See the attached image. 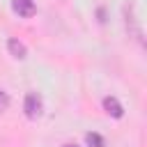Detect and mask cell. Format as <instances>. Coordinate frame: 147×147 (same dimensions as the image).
<instances>
[{
    "instance_id": "6da1fadb",
    "label": "cell",
    "mask_w": 147,
    "mask_h": 147,
    "mask_svg": "<svg viewBox=\"0 0 147 147\" xmlns=\"http://www.w3.org/2000/svg\"><path fill=\"white\" fill-rule=\"evenodd\" d=\"M23 110H25V117H30V119L41 117V113H44V99H41V94L28 92L25 101H23Z\"/></svg>"
},
{
    "instance_id": "7a4b0ae2",
    "label": "cell",
    "mask_w": 147,
    "mask_h": 147,
    "mask_svg": "<svg viewBox=\"0 0 147 147\" xmlns=\"http://www.w3.org/2000/svg\"><path fill=\"white\" fill-rule=\"evenodd\" d=\"M11 9H14L18 16H23V18H30V16H34V11H37L34 0H11Z\"/></svg>"
},
{
    "instance_id": "3957f363",
    "label": "cell",
    "mask_w": 147,
    "mask_h": 147,
    "mask_svg": "<svg viewBox=\"0 0 147 147\" xmlns=\"http://www.w3.org/2000/svg\"><path fill=\"white\" fill-rule=\"evenodd\" d=\"M103 110H106L108 115H113L115 119H119V117L124 115V108H122V103H119L115 96H106V99H103Z\"/></svg>"
},
{
    "instance_id": "277c9868",
    "label": "cell",
    "mask_w": 147,
    "mask_h": 147,
    "mask_svg": "<svg viewBox=\"0 0 147 147\" xmlns=\"http://www.w3.org/2000/svg\"><path fill=\"white\" fill-rule=\"evenodd\" d=\"M126 28L136 34L138 41H142V32H140V28H138V18H136V14H133V5H126Z\"/></svg>"
},
{
    "instance_id": "5b68a950",
    "label": "cell",
    "mask_w": 147,
    "mask_h": 147,
    "mask_svg": "<svg viewBox=\"0 0 147 147\" xmlns=\"http://www.w3.org/2000/svg\"><path fill=\"white\" fill-rule=\"evenodd\" d=\"M7 48H9L11 57H16V60H25V57H28V48H25V44L18 41V39H9V41H7Z\"/></svg>"
},
{
    "instance_id": "8992f818",
    "label": "cell",
    "mask_w": 147,
    "mask_h": 147,
    "mask_svg": "<svg viewBox=\"0 0 147 147\" xmlns=\"http://www.w3.org/2000/svg\"><path fill=\"white\" fill-rule=\"evenodd\" d=\"M85 142H87L90 147H103V138H101L99 133H87V136H85Z\"/></svg>"
},
{
    "instance_id": "52a82bcc",
    "label": "cell",
    "mask_w": 147,
    "mask_h": 147,
    "mask_svg": "<svg viewBox=\"0 0 147 147\" xmlns=\"http://www.w3.org/2000/svg\"><path fill=\"white\" fill-rule=\"evenodd\" d=\"M7 106H9V94L0 90V113H2V110H7Z\"/></svg>"
},
{
    "instance_id": "ba28073f",
    "label": "cell",
    "mask_w": 147,
    "mask_h": 147,
    "mask_svg": "<svg viewBox=\"0 0 147 147\" xmlns=\"http://www.w3.org/2000/svg\"><path fill=\"white\" fill-rule=\"evenodd\" d=\"M64 147H78V145H64Z\"/></svg>"
}]
</instances>
